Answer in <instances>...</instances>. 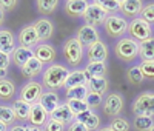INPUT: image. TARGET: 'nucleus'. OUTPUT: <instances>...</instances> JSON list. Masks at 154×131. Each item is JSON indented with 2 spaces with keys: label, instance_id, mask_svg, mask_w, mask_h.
Masks as SVG:
<instances>
[{
  "label": "nucleus",
  "instance_id": "obj_1",
  "mask_svg": "<svg viewBox=\"0 0 154 131\" xmlns=\"http://www.w3.org/2000/svg\"><path fill=\"white\" fill-rule=\"evenodd\" d=\"M69 73L71 71L66 67H63V65H59V63L49 65V67L45 70L43 76H42V82L49 91L59 89L62 86H65Z\"/></svg>",
  "mask_w": 154,
  "mask_h": 131
},
{
  "label": "nucleus",
  "instance_id": "obj_2",
  "mask_svg": "<svg viewBox=\"0 0 154 131\" xmlns=\"http://www.w3.org/2000/svg\"><path fill=\"white\" fill-rule=\"evenodd\" d=\"M114 52L120 60L123 62H131L139 56V42L133 40L131 37H123L116 43Z\"/></svg>",
  "mask_w": 154,
  "mask_h": 131
},
{
  "label": "nucleus",
  "instance_id": "obj_3",
  "mask_svg": "<svg viewBox=\"0 0 154 131\" xmlns=\"http://www.w3.org/2000/svg\"><path fill=\"white\" fill-rule=\"evenodd\" d=\"M62 52H63L65 60L69 65L75 67V65H79L82 62V57H83V45L77 40L75 37H71V39H68V40L65 42Z\"/></svg>",
  "mask_w": 154,
  "mask_h": 131
},
{
  "label": "nucleus",
  "instance_id": "obj_4",
  "mask_svg": "<svg viewBox=\"0 0 154 131\" xmlns=\"http://www.w3.org/2000/svg\"><path fill=\"white\" fill-rule=\"evenodd\" d=\"M133 113L136 117L154 116V93H143L133 102Z\"/></svg>",
  "mask_w": 154,
  "mask_h": 131
},
{
  "label": "nucleus",
  "instance_id": "obj_5",
  "mask_svg": "<svg viewBox=\"0 0 154 131\" xmlns=\"http://www.w3.org/2000/svg\"><path fill=\"white\" fill-rule=\"evenodd\" d=\"M128 33L131 34V39L136 42H143L146 39L151 37V25L146 23L145 20L142 19H134L131 20V23L128 25Z\"/></svg>",
  "mask_w": 154,
  "mask_h": 131
},
{
  "label": "nucleus",
  "instance_id": "obj_6",
  "mask_svg": "<svg viewBox=\"0 0 154 131\" xmlns=\"http://www.w3.org/2000/svg\"><path fill=\"white\" fill-rule=\"evenodd\" d=\"M103 26H105V31H106V34L109 37H120L128 30V22L122 16L111 14V16L106 17Z\"/></svg>",
  "mask_w": 154,
  "mask_h": 131
},
{
  "label": "nucleus",
  "instance_id": "obj_7",
  "mask_svg": "<svg viewBox=\"0 0 154 131\" xmlns=\"http://www.w3.org/2000/svg\"><path fill=\"white\" fill-rule=\"evenodd\" d=\"M82 17L85 20V25H89V26H94L96 28L97 25H103L105 23L108 14L100 6H97L96 2H93V3H89V6L86 8V11L83 12Z\"/></svg>",
  "mask_w": 154,
  "mask_h": 131
},
{
  "label": "nucleus",
  "instance_id": "obj_8",
  "mask_svg": "<svg viewBox=\"0 0 154 131\" xmlns=\"http://www.w3.org/2000/svg\"><path fill=\"white\" fill-rule=\"evenodd\" d=\"M42 94H43L42 85L38 82L32 80V82H28L20 89V97L19 99H22L23 102H26L29 105H35V103H38V100H40Z\"/></svg>",
  "mask_w": 154,
  "mask_h": 131
},
{
  "label": "nucleus",
  "instance_id": "obj_9",
  "mask_svg": "<svg viewBox=\"0 0 154 131\" xmlns=\"http://www.w3.org/2000/svg\"><path fill=\"white\" fill-rule=\"evenodd\" d=\"M102 110H103V114L108 117H117L120 114V111L123 110V99L122 96L111 93L105 97L103 103H102Z\"/></svg>",
  "mask_w": 154,
  "mask_h": 131
},
{
  "label": "nucleus",
  "instance_id": "obj_10",
  "mask_svg": "<svg viewBox=\"0 0 154 131\" xmlns=\"http://www.w3.org/2000/svg\"><path fill=\"white\" fill-rule=\"evenodd\" d=\"M17 40H19V45L20 46H26V48H31V46H37L38 42H40V37H38L37 31L34 30L32 25H28L25 28L20 30L19 36H17Z\"/></svg>",
  "mask_w": 154,
  "mask_h": 131
},
{
  "label": "nucleus",
  "instance_id": "obj_11",
  "mask_svg": "<svg viewBox=\"0 0 154 131\" xmlns=\"http://www.w3.org/2000/svg\"><path fill=\"white\" fill-rule=\"evenodd\" d=\"M75 39L79 40L82 45H86L88 48L94 45L96 42H99V33L94 26H89V25H83L77 30Z\"/></svg>",
  "mask_w": 154,
  "mask_h": 131
},
{
  "label": "nucleus",
  "instance_id": "obj_12",
  "mask_svg": "<svg viewBox=\"0 0 154 131\" xmlns=\"http://www.w3.org/2000/svg\"><path fill=\"white\" fill-rule=\"evenodd\" d=\"M48 120H49V114H48V111L42 107L40 103L31 105V110H29V114H28V122L32 126H38V128H40Z\"/></svg>",
  "mask_w": 154,
  "mask_h": 131
},
{
  "label": "nucleus",
  "instance_id": "obj_13",
  "mask_svg": "<svg viewBox=\"0 0 154 131\" xmlns=\"http://www.w3.org/2000/svg\"><path fill=\"white\" fill-rule=\"evenodd\" d=\"M49 119H53L62 125H69L75 120V116L71 113V110L68 108V105L66 103H60L59 107L49 114Z\"/></svg>",
  "mask_w": 154,
  "mask_h": 131
},
{
  "label": "nucleus",
  "instance_id": "obj_14",
  "mask_svg": "<svg viewBox=\"0 0 154 131\" xmlns=\"http://www.w3.org/2000/svg\"><path fill=\"white\" fill-rule=\"evenodd\" d=\"M57 56V52L54 49L53 45H48V43H38L34 49V57L40 62V63H49V62H54Z\"/></svg>",
  "mask_w": 154,
  "mask_h": 131
},
{
  "label": "nucleus",
  "instance_id": "obj_15",
  "mask_svg": "<svg viewBox=\"0 0 154 131\" xmlns=\"http://www.w3.org/2000/svg\"><path fill=\"white\" fill-rule=\"evenodd\" d=\"M89 6V2L86 0H68L65 2V12L69 17H80Z\"/></svg>",
  "mask_w": 154,
  "mask_h": 131
},
{
  "label": "nucleus",
  "instance_id": "obj_16",
  "mask_svg": "<svg viewBox=\"0 0 154 131\" xmlns=\"http://www.w3.org/2000/svg\"><path fill=\"white\" fill-rule=\"evenodd\" d=\"M106 57H108V49H106L103 42L99 40V42H96L94 45H91L88 48V59H89V62H103L105 63Z\"/></svg>",
  "mask_w": 154,
  "mask_h": 131
},
{
  "label": "nucleus",
  "instance_id": "obj_17",
  "mask_svg": "<svg viewBox=\"0 0 154 131\" xmlns=\"http://www.w3.org/2000/svg\"><path fill=\"white\" fill-rule=\"evenodd\" d=\"M32 26H34V30L37 31V34H38V37H40V40H48V39L53 36V33H54V25L51 23V20H48V19H37L34 23H32Z\"/></svg>",
  "mask_w": 154,
  "mask_h": 131
},
{
  "label": "nucleus",
  "instance_id": "obj_18",
  "mask_svg": "<svg viewBox=\"0 0 154 131\" xmlns=\"http://www.w3.org/2000/svg\"><path fill=\"white\" fill-rule=\"evenodd\" d=\"M16 49V37L9 30H0V51L5 54H12Z\"/></svg>",
  "mask_w": 154,
  "mask_h": 131
},
{
  "label": "nucleus",
  "instance_id": "obj_19",
  "mask_svg": "<svg viewBox=\"0 0 154 131\" xmlns=\"http://www.w3.org/2000/svg\"><path fill=\"white\" fill-rule=\"evenodd\" d=\"M38 103L42 105V107L48 111V114L53 113L59 105H60V100H59V96L57 93H54V91H43V94L40 97V100H38Z\"/></svg>",
  "mask_w": 154,
  "mask_h": 131
},
{
  "label": "nucleus",
  "instance_id": "obj_20",
  "mask_svg": "<svg viewBox=\"0 0 154 131\" xmlns=\"http://www.w3.org/2000/svg\"><path fill=\"white\" fill-rule=\"evenodd\" d=\"M143 8V3L140 0H120V11L126 17H136L140 14Z\"/></svg>",
  "mask_w": 154,
  "mask_h": 131
},
{
  "label": "nucleus",
  "instance_id": "obj_21",
  "mask_svg": "<svg viewBox=\"0 0 154 131\" xmlns=\"http://www.w3.org/2000/svg\"><path fill=\"white\" fill-rule=\"evenodd\" d=\"M32 57H34V49L26 48V46H19V48L14 49V52H12V62L20 68Z\"/></svg>",
  "mask_w": 154,
  "mask_h": 131
},
{
  "label": "nucleus",
  "instance_id": "obj_22",
  "mask_svg": "<svg viewBox=\"0 0 154 131\" xmlns=\"http://www.w3.org/2000/svg\"><path fill=\"white\" fill-rule=\"evenodd\" d=\"M20 70H22V76H23V77L32 79V77H35L37 74H40V71L43 70V63H40L35 57H32V59H29L26 63H25Z\"/></svg>",
  "mask_w": 154,
  "mask_h": 131
},
{
  "label": "nucleus",
  "instance_id": "obj_23",
  "mask_svg": "<svg viewBox=\"0 0 154 131\" xmlns=\"http://www.w3.org/2000/svg\"><path fill=\"white\" fill-rule=\"evenodd\" d=\"M139 56L142 62L154 60V37H149L139 43Z\"/></svg>",
  "mask_w": 154,
  "mask_h": 131
},
{
  "label": "nucleus",
  "instance_id": "obj_24",
  "mask_svg": "<svg viewBox=\"0 0 154 131\" xmlns=\"http://www.w3.org/2000/svg\"><path fill=\"white\" fill-rule=\"evenodd\" d=\"M88 80L93 77H105L106 74V65L103 62H89L86 65V68L83 70Z\"/></svg>",
  "mask_w": 154,
  "mask_h": 131
},
{
  "label": "nucleus",
  "instance_id": "obj_25",
  "mask_svg": "<svg viewBox=\"0 0 154 131\" xmlns=\"http://www.w3.org/2000/svg\"><path fill=\"white\" fill-rule=\"evenodd\" d=\"M75 120L82 122V123L86 126V129H88V131H91V129H97V128H99V125H100V119H99V116H97V114H94L91 110L86 111V113H83V114H80V116H77V117H75Z\"/></svg>",
  "mask_w": 154,
  "mask_h": 131
},
{
  "label": "nucleus",
  "instance_id": "obj_26",
  "mask_svg": "<svg viewBox=\"0 0 154 131\" xmlns=\"http://www.w3.org/2000/svg\"><path fill=\"white\" fill-rule=\"evenodd\" d=\"M88 89L89 93H96V94H102L103 96L108 89V80L105 77H93L88 80Z\"/></svg>",
  "mask_w": 154,
  "mask_h": 131
},
{
  "label": "nucleus",
  "instance_id": "obj_27",
  "mask_svg": "<svg viewBox=\"0 0 154 131\" xmlns=\"http://www.w3.org/2000/svg\"><path fill=\"white\" fill-rule=\"evenodd\" d=\"M12 110H14V114H16L17 120H28L31 105L23 102L22 99H17V100H14V103H12Z\"/></svg>",
  "mask_w": 154,
  "mask_h": 131
},
{
  "label": "nucleus",
  "instance_id": "obj_28",
  "mask_svg": "<svg viewBox=\"0 0 154 131\" xmlns=\"http://www.w3.org/2000/svg\"><path fill=\"white\" fill-rule=\"evenodd\" d=\"M80 85H88V77L85 74V71H71L68 79H66V88H72V86H80Z\"/></svg>",
  "mask_w": 154,
  "mask_h": 131
},
{
  "label": "nucleus",
  "instance_id": "obj_29",
  "mask_svg": "<svg viewBox=\"0 0 154 131\" xmlns=\"http://www.w3.org/2000/svg\"><path fill=\"white\" fill-rule=\"evenodd\" d=\"M17 119H16V114H14V110L12 107H8V105H0V122L3 125L9 126L12 125Z\"/></svg>",
  "mask_w": 154,
  "mask_h": 131
},
{
  "label": "nucleus",
  "instance_id": "obj_30",
  "mask_svg": "<svg viewBox=\"0 0 154 131\" xmlns=\"http://www.w3.org/2000/svg\"><path fill=\"white\" fill-rule=\"evenodd\" d=\"M65 103L68 105V108L71 110V113H72L75 117H77V116H80V114H83V113H86V111H89V108H88V105L85 103V100L68 99Z\"/></svg>",
  "mask_w": 154,
  "mask_h": 131
},
{
  "label": "nucleus",
  "instance_id": "obj_31",
  "mask_svg": "<svg viewBox=\"0 0 154 131\" xmlns=\"http://www.w3.org/2000/svg\"><path fill=\"white\" fill-rule=\"evenodd\" d=\"M89 93V89L86 85H80V86H72V88H66V97L68 99H77V100H85L86 96Z\"/></svg>",
  "mask_w": 154,
  "mask_h": 131
},
{
  "label": "nucleus",
  "instance_id": "obj_32",
  "mask_svg": "<svg viewBox=\"0 0 154 131\" xmlns=\"http://www.w3.org/2000/svg\"><path fill=\"white\" fill-rule=\"evenodd\" d=\"M35 6H37V11L40 14H51L59 6V2L57 0H37Z\"/></svg>",
  "mask_w": 154,
  "mask_h": 131
},
{
  "label": "nucleus",
  "instance_id": "obj_33",
  "mask_svg": "<svg viewBox=\"0 0 154 131\" xmlns=\"http://www.w3.org/2000/svg\"><path fill=\"white\" fill-rule=\"evenodd\" d=\"M14 91H16V88H14V83L11 80H8V79L0 80V99H3V100L12 99Z\"/></svg>",
  "mask_w": 154,
  "mask_h": 131
},
{
  "label": "nucleus",
  "instance_id": "obj_34",
  "mask_svg": "<svg viewBox=\"0 0 154 131\" xmlns=\"http://www.w3.org/2000/svg\"><path fill=\"white\" fill-rule=\"evenodd\" d=\"M96 5L100 6L108 16H111V12L120 9V0H96Z\"/></svg>",
  "mask_w": 154,
  "mask_h": 131
},
{
  "label": "nucleus",
  "instance_id": "obj_35",
  "mask_svg": "<svg viewBox=\"0 0 154 131\" xmlns=\"http://www.w3.org/2000/svg\"><path fill=\"white\" fill-rule=\"evenodd\" d=\"M154 126V119L152 117H145V116H140L134 119V128L136 131H149Z\"/></svg>",
  "mask_w": 154,
  "mask_h": 131
},
{
  "label": "nucleus",
  "instance_id": "obj_36",
  "mask_svg": "<svg viewBox=\"0 0 154 131\" xmlns=\"http://www.w3.org/2000/svg\"><path fill=\"white\" fill-rule=\"evenodd\" d=\"M126 79H128V82L133 83V85H140L143 82V74L142 71H140V67H131L130 70L126 71Z\"/></svg>",
  "mask_w": 154,
  "mask_h": 131
},
{
  "label": "nucleus",
  "instance_id": "obj_37",
  "mask_svg": "<svg viewBox=\"0 0 154 131\" xmlns=\"http://www.w3.org/2000/svg\"><path fill=\"white\" fill-rule=\"evenodd\" d=\"M85 103L88 105L89 110L99 108L100 105L103 103V96H102V94H96V93H88V96L85 99Z\"/></svg>",
  "mask_w": 154,
  "mask_h": 131
},
{
  "label": "nucleus",
  "instance_id": "obj_38",
  "mask_svg": "<svg viewBox=\"0 0 154 131\" xmlns=\"http://www.w3.org/2000/svg\"><path fill=\"white\" fill-rule=\"evenodd\" d=\"M109 128L112 131H130V123H128V120L123 119V117H116V119L111 120Z\"/></svg>",
  "mask_w": 154,
  "mask_h": 131
},
{
  "label": "nucleus",
  "instance_id": "obj_39",
  "mask_svg": "<svg viewBox=\"0 0 154 131\" xmlns=\"http://www.w3.org/2000/svg\"><path fill=\"white\" fill-rule=\"evenodd\" d=\"M140 19L145 20L149 25L154 23V3H149V5L142 8V11H140Z\"/></svg>",
  "mask_w": 154,
  "mask_h": 131
},
{
  "label": "nucleus",
  "instance_id": "obj_40",
  "mask_svg": "<svg viewBox=\"0 0 154 131\" xmlns=\"http://www.w3.org/2000/svg\"><path fill=\"white\" fill-rule=\"evenodd\" d=\"M139 67H140V71L143 74V79H154V60L142 62Z\"/></svg>",
  "mask_w": 154,
  "mask_h": 131
},
{
  "label": "nucleus",
  "instance_id": "obj_41",
  "mask_svg": "<svg viewBox=\"0 0 154 131\" xmlns=\"http://www.w3.org/2000/svg\"><path fill=\"white\" fill-rule=\"evenodd\" d=\"M43 126H45V131H65V125H62L53 119H49Z\"/></svg>",
  "mask_w": 154,
  "mask_h": 131
},
{
  "label": "nucleus",
  "instance_id": "obj_42",
  "mask_svg": "<svg viewBox=\"0 0 154 131\" xmlns=\"http://www.w3.org/2000/svg\"><path fill=\"white\" fill-rule=\"evenodd\" d=\"M17 6V2H16V0H0V8H2L3 11L5 9H14Z\"/></svg>",
  "mask_w": 154,
  "mask_h": 131
},
{
  "label": "nucleus",
  "instance_id": "obj_43",
  "mask_svg": "<svg viewBox=\"0 0 154 131\" xmlns=\"http://www.w3.org/2000/svg\"><path fill=\"white\" fill-rule=\"evenodd\" d=\"M68 131H88V129H86V126H85L82 122H79V120H74L72 123H69Z\"/></svg>",
  "mask_w": 154,
  "mask_h": 131
},
{
  "label": "nucleus",
  "instance_id": "obj_44",
  "mask_svg": "<svg viewBox=\"0 0 154 131\" xmlns=\"http://www.w3.org/2000/svg\"><path fill=\"white\" fill-rule=\"evenodd\" d=\"M9 62H11V60H9V56L0 51V68H2V70H8Z\"/></svg>",
  "mask_w": 154,
  "mask_h": 131
},
{
  "label": "nucleus",
  "instance_id": "obj_45",
  "mask_svg": "<svg viewBox=\"0 0 154 131\" xmlns=\"http://www.w3.org/2000/svg\"><path fill=\"white\" fill-rule=\"evenodd\" d=\"M25 131H42L38 126H32V125H26L25 126Z\"/></svg>",
  "mask_w": 154,
  "mask_h": 131
},
{
  "label": "nucleus",
  "instance_id": "obj_46",
  "mask_svg": "<svg viewBox=\"0 0 154 131\" xmlns=\"http://www.w3.org/2000/svg\"><path fill=\"white\" fill-rule=\"evenodd\" d=\"M9 131H25V126H22V125H12Z\"/></svg>",
  "mask_w": 154,
  "mask_h": 131
},
{
  "label": "nucleus",
  "instance_id": "obj_47",
  "mask_svg": "<svg viewBox=\"0 0 154 131\" xmlns=\"http://www.w3.org/2000/svg\"><path fill=\"white\" fill-rule=\"evenodd\" d=\"M6 74H8V70H2V68H0V80L6 79Z\"/></svg>",
  "mask_w": 154,
  "mask_h": 131
},
{
  "label": "nucleus",
  "instance_id": "obj_48",
  "mask_svg": "<svg viewBox=\"0 0 154 131\" xmlns=\"http://www.w3.org/2000/svg\"><path fill=\"white\" fill-rule=\"evenodd\" d=\"M3 19H5V11H3L2 8H0V25L3 23Z\"/></svg>",
  "mask_w": 154,
  "mask_h": 131
},
{
  "label": "nucleus",
  "instance_id": "obj_49",
  "mask_svg": "<svg viewBox=\"0 0 154 131\" xmlns=\"http://www.w3.org/2000/svg\"><path fill=\"white\" fill-rule=\"evenodd\" d=\"M6 128H8L6 125H3L2 122H0V131H6Z\"/></svg>",
  "mask_w": 154,
  "mask_h": 131
},
{
  "label": "nucleus",
  "instance_id": "obj_50",
  "mask_svg": "<svg viewBox=\"0 0 154 131\" xmlns=\"http://www.w3.org/2000/svg\"><path fill=\"white\" fill-rule=\"evenodd\" d=\"M99 131H112V129H111L109 126H105V128H100Z\"/></svg>",
  "mask_w": 154,
  "mask_h": 131
},
{
  "label": "nucleus",
  "instance_id": "obj_51",
  "mask_svg": "<svg viewBox=\"0 0 154 131\" xmlns=\"http://www.w3.org/2000/svg\"><path fill=\"white\" fill-rule=\"evenodd\" d=\"M149 131H154V126H152V128H151V129H149Z\"/></svg>",
  "mask_w": 154,
  "mask_h": 131
}]
</instances>
